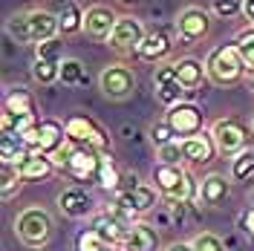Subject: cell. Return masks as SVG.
<instances>
[{"mask_svg":"<svg viewBox=\"0 0 254 251\" xmlns=\"http://www.w3.org/2000/svg\"><path fill=\"white\" fill-rule=\"evenodd\" d=\"M58 29H61V23H58V15H49V12H26V15H15L9 17V23H6V32H9V38L17 41V44H44V41H52V38H58Z\"/></svg>","mask_w":254,"mask_h":251,"instance_id":"1","label":"cell"},{"mask_svg":"<svg viewBox=\"0 0 254 251\" xmlns=\"http://www.w3.org/2000/svg\"><path fill=\"white\" fill-rule=\"evenodd\" d=\"M205 72L214 84L228 87V84H237L246 75V61L240 58L234 44H222V47L211 49V55H208V61H205Z\"/></svg>","mask_w":254,"mask_h":251,"instance_id":"2","label":"cell"},{"mask_svg":"<svg viewBox=\"0 0 254 251\" xmlns=\"http://www.w3.org/2000/svg\"><path fill=\"white\" fill-rule=\"evenodd\" d=\"M15 234L20 237L26 246L41 249L49 240V234H52V220H49V214L44 208H26V211L15 220Z\"/></svg>","mask_w":254,"mask_h":251,"instance_id":"3","label":"cell"},{"mask_svg":"<svg viewBox=\"0 0 254 251\" xmlns=\"http://www.w3.org/2000/svg\"><path fill=\"white\" fill-rule=\"evenodd\" d=\"M153 182H156V188L162 190L168 199L185 202V199L193 196V179H190L179 165H156V168H153Z\"/></svg>","mask_w":254,"mask_h":251,"instance_id":"4","label":"cell"},{"mask_svg":"<svg viewBox=\"0 0 254 251\" xmlns=\"http://www.w3.org/2000/svg\"><path fill=\"white\" fill-rule=\"evenodd\" d=\"M211 136L222 156H240L249 144V127L240 119H220L211 130Z\"/></svg>","mask_w":254,"mask_h":251,"instance_id":"5","label":"cell"},{"mask_svg":"<svg viewBox=\"0 0 254 251\" xmlns=\"http://www.w3.org/2000/svg\"><path fill=\"white\" fill-rule=\"evenodd\" d=\"M66 139L72 141V144L95 147L98 153H107V150H110L107 133L95 125L90 116H72V119H66Z\"/></svg>","mask_w":254,"mask_h":251,"instance_id":"6","label":"cell"},{"mask_svg":"<svg viewBox=\"0 0 254 251\" xmlns=\"http://www.w3.org/2000/svg\"><path fill=\"white\" fill-rule=\"evenodd\" d=\"M101 159H104V153H98L95 147H87V144H72V156H69V162H66V173H69V176H75L78 182L98 179Z\"/></svg>","mask_w":254,"mask_h":251,"instance_id":"7","label":"cell"},{"mask_svg":"<svg viewBox=\"0 0 254 251\" xmlns=\"http://www.w3.org/2000/svg\"><path fill=\"white\" fill-rule=\"evenodd\" d=\"M165 122L174 127V133L176 136H182V139H190V136L202 133V110H199L196 104H188V101H182V104L171 107Z\"/></svg>","mask_w":254,"mask_h":251,"instance_id":"8","label":"cell"},{"mask_svg":"<svg viewBox=\"0 0 254 251\" xmlns=\"http://www.w3.org/2000/svg\"><path fill=\"white\" fill-rule=\"evenodd\" d=\"M90 228H93L95 234L104 240V243H113V246H122V249H125L127 237H130V228H133V222L116 217L113 211H101V214H95V217H93Z\"/></svg>","mask_w":254,"mask_h":251,"instance_id":"9","label":"cell"},{"mask_svg":"<svg viewBox=\"0 0 254 251\" xmlns=\"http://www.w3.org/2000/svg\"><path fill=\"white\" fill-rule=\"evenodd\" d=\"M153 90H156V98L171 110L176 104H182V93L185 87L179 84V75H176V66L168 63V66H159L153 72Z\"/></svg>","mask_w":254,"mask_h":251,"instance_id":"10","label":"cell"},{"mask_svg":"<svg viewBox=\"0 0 254 251\" xmlns=\"http://www.w3.org/2000/svg\"><path fill=\"white\" fill-rule=\"evenodd\" d=\"M98 81H101V90H104L107 98H127V95L136 90V75H133V69L119 66V63L107 66Z\"/></svg>","mask_w":254,"mask_h":251,"instance_id":"11","label":"cell"},{"mask_svg":"<svg viewBox=\"0 0 254 251\" xmlns=\"http://www.w3.org/2000/svg\"><path fill=\"white\" fill-rule=\"evenodd\" d=\"M66 127H61L55 119H44L38 122V144L32 153H44V156H52L55 150H61L66 144Z\"/></svg>","mask_w":254,"mask_h":251,"instance_id":"12","label":"cell"},{"mask_svg":"<svg viewBox=\"0 0 254 251\" xmlns=\"http://www.w3.org/2000/svg\"><path fill=\"white\" fill-rule=\"evenodd\" d=\"M116 23H119V17L113 15L107 6H93V9H87V15H84V29H87V35L95 38V41H110Z\"/></svg>","mask_w":254,"mask_h":251,"instance_id":"13","label":"cell"},{"mask_svg":"<svg viewBox=\"0 0 254 251\" xmlns=\"http://www.w3.org/2000/svg\"><path fill=\"white\" fill-rule=\"evenodd\" d=\"M144 41V29L136 17H119L116 29L110 35V47L116 49H139V44Z\"/></svg>","mask_w":254,"mask_h":251,"instance_id":"14","label":"cell"},{"mask_svg":"<svg viewBox=\"0 0 254 251\" xmlns=\"http://www.w3.org/2000/svg\"><path fill=\"white\" fill-rule=\"evenodd\" d=\"M58 208H61V214H66V217L81 220V217H87L93 211V196L84 188H69L58 196Z\"/></svg>","mask_w":254,"mask_h":251,"instance_id":"15","label":"cell"},{"mask_svg":"<svg viewBox=\"0 0 254 251\" xmlns=\"http://www.w3.org/2000/svg\"><path fill=\"white\" fill-rule=\"evenodd\" d=\"M214 150H217V144H214V136H211V133H196V136H190V139H182V153H185V159L193 162V165L211 162Z\"/></svg>","mask_w":254,"mask_h":251,"instance_id":"16","label":"cell"},{"mask_svg":"<svg viewBox=\"0 0 254 251\" xmlns=\"http://www.w3.org/2000/svg\"><path fill=\"white\" fill-rule=\"evenodd\" d=\"M205 32H208V12L190 6V9H185V12L179 15V38H182L185 44L202 38Z\"/></svg>","mask_w":254,"mask_h":251,"instance_id":"17","label":"cell"},{"mask_svg":"<svg viewBox=\"0 0 254 251\" xmlns=\"http://www.w3.org/2000/svg\"><path fill=\"white\" fill-rule=\"evenodd\" d=\"M171 38H168V32H162V29H156V32H150V35H144V41L139 44V49H136V55L142 58V61H150V63H156V61H162L168 52H171Z\"/></svg>","mask_w":254,"mask_h":251,"instance_id":"18","label":"cell"},{"mask_svg":"<svg viewBox=\"0 0 254 251\" xmlns=\"http://www.w3.org/2000/svg\"><path fill=\"white\" fill-rule=\"evenodd\" d=\"M159 249V234L153 231V225L147 222H133L130 237L125 243V251H156Z\"/></svg>","mask_w":254,"mask_h":251,"instance_id":"19","label":"cell"},{"mask_svg":"<svg viewBox=\"0 0 254 251\" xmlns=\"http://www.w3.org/2000/svg\"><path fill=\"white\" fill-rule=\"evenodd\" d=\"M32 156V150L26 147V141L20 136H0V162L3 165H23Z\"/></svg>","mask_w":254,"mask_h":251,"instance_id":"20","label":"cell"},{"mask_svg":"<svg viewBox=\"0 0 254 251\" xmlns=\"http://www.w3.org/2000/svg\"><path fill=\"white\" fill-rule=\"evenodd\" d=\"M176 75H179V84L185 87V90H196L202 78H205V66L196 61V58H182V61H176Z\"/></svg>","mask_w":254,"mask_h":251,"instance_id":"21","label":"cell"},{"mask_svg":"<svg viewBox=\"0 0 254 251\" xmlns=\"http://www.w3.org/2000/svg\"><path fill=\"white\" fill-rule=\"evenodd\" d=\"M3 110L15 113V116H35V98H32V93L26 87H12L6 93Z\"/></svg>","mask_w":254,"mask_h":251,"instance_id":"22","label":"cell"},{"mask_svg":"<svg viewBox=\"0 0 254 251\" xmlns=\"http://www.w3.org/2000/svg\"><path fill=\"white\" fill-rule=\"evenodd\" d=\"M199 196H202L205 205H222L225 196H228V182H225V176H220V173L205 176L202 185H199Z\"/></svg>","mask_w":254,"mask_h":251,"instance_id":"23","label":"cell"},{"mask_svg":"<svg viewBox=\"0 0 254 251\" xmlns=\"http://www.w3.org/2000/svg\"><path fill=\"white\" fill-rule=\"evenodd\" d=\"M52 168H55V162L49 156L32 153V156L20 165V176H23V179H47L49 173H52Z\"/></svg>","mask_w":254,"mask_h":251,"instance_id":"24","label":"cell"},{"mask_svg":"<svg viewBox=\"0 0 254 251\" xmlns=\"http://www.w3.org/2000/svg\"><path fill=\"white\" fill-rule=\"evenodd\" d=\"M58 23H61L64 35H72V32H78L84 26V15H81V9L72 0H64L58 6Z\"/></svg>","mask_w":254,"mask_h":251,"instance_id":"25","label":"cell"},{"mask_svg":"<svg viewBox=\"0 0 254 251\" xmlns=\"http://www.w3.org/2000/svg\"><path fill=\"white\" fill-rule=\"evenodd\" d=\"M61 81L64 87H87L90 84V72H87V66L75 58H69V61L61 63Z\"/></svg>","mask_w":254,"mask_h":251,"instance_id":"26","label":"cell"},{"mask_svg":"<svg viewBox=\"0 0 254 251\" xmlns=\"http://www.w3.org/2000/svg\"><path fill=\"white\" fill-rule=\"evenodd\" d=\"M75 251H125V249L122 246H113V243H104L93 228H84L75 237Z\"/></svg>","mask_w":254,"mask_h":251,"instance_id":"27","label":"cell"},{"mask_svg":"<svg viewBox=\"0 0 254 251\" xmlns=\"http://www.w3.org/2000/svg\"><path fill=\"white\" fill-rule=\"evenodd\" d=\"M122 179H125V176L116 171V165L110 162V153H104V159H101V168H98V179H95V182H98L101 188L116 190V193H119V188H122Z\"/></svg>","mask_w":254,"mask_h":251,"instance_id":"28","label":"cell"},{"mask_svg":"<svg viewBox=\"0 0 254 251\" xmlns=\"http://www.w3.org/2000/svg\"><path fill=\"white\" fill-rule=\"evenodd\" d=\"M32 78L38 84L49 87L52 81H61V63H52V61H32Z\"/></svg>","mask_w":254,"mask_h":251,"instance_id":"29","label":"cell"},{"mask_svg":"<svg viewBox=\"0 0 254 251\" xmlns=\"http://www.w3.org/2000/svg\"><path fill=\"white\" fill-rule=\"evenodd\" d=\"M231 176H234L237 182H252L254 179V150H243V153L234 159Z\"/></svg>","mask_w":254,"mask_h":251,"instance_id":"30","label":"cell"},{"mask_svg":"<svg viewBox=\"0 0 254 251\" xmlns=\"http://www.w3.org/2000/svg\"><path fill=\"white\" fill-rule=\"evenodd\" d=\"M0 179H3V182H0V196L9 199V196L20 188V179H23V176H20V168H17V165H3V168H0Z\"/></svg>","mask_w":254,"mask_h":251,"instance_id":"31","label":"cell"},{"mask_svg":"<svg viewBox=\"0 0 254 251\" xmlns=\"http://www.w3.org/2000/svg\"><path fill=\"white\" fill-rule=\"evenodd\" d=\"M35 58L38 61H52V63H64V41L61 38H52L35 47Z\"/></svg>","mask_w":254,"mask_h":251,"instance_id":"32","label":"cell"},{"mask_svg":"<svg viewBox=\"0 0 254 251\" xmlns=\"http://www.w3.org/2000/svg\"><path fill=\"white\" fill-rule=\"evenodd\" d=\"M234 47H237L240 58L246 61V69L254 66V29H243L237 35V41H234Z\"/></svg>","mask_w":254,"mask_h":251,"instance_id":"33","label":"cell"},{"mask_svg":"<svg viewBox=\"0 0 254 251\" xmlns=\"http://www.w3.org/2000/svg\"><path fill=\"white\" fill-rule=\"evenodd\" d=\"M150 139H153L156 147H165V144L176 141V133H174V127L168 125V122H156V125L150 127Z\"/></svg>","mask_w":254,"mask_h":251,"instance_id":"34","label":"cell"},{"mask_svg":"<svg viewBox=\"0 0 254 251\" xmlns=\"http://www.w3.org/2000/svg\"><path fill=\"white\" fill-rule=\"evenodd\" d=\"M179 159H185L182 153V141L176 139L165 147H159V165H179Z\"/></svg>","mask_w":254,"mask_h":251,"instance_id":"35","label":"cell"},{"mask_svg":"<svg viewBox=\"0 0 254 251\" xmlns=\"http://www.w3.org/2000/svg\"><path fill=\"white\" fill-rule=\"evenodd\" d=\"M211 9L220 17H234L243 12V3L240 0H211Z\"/></svg>","mask_w":254,"mask_h":251,"instance_id":"36","label":"cell"},{"mask_svg":"<svg viewBox=\"0 0 254 251\" xmlns=\"http://www.w3.org/2000/svg\"><path fill=\"white\" fill-rule=\"evenodd\" d=\"M190 246H193L196 251H225L222 249V240L220 237H214V234H199Z\"/></svg>","mask_w":254,"mask_h":251,"instance_id":"37","label":"cell"},{"mask_svg":"<svg viewBox=\"0 0 254 251\" xmlns=\"http://www.w3.org/2000/svg\"><path fill=\"white\" fill-rule=\"evenodd\" d=\"M243 231H246V234H252V240H254V208L243 214Z\"/></svg>","mask_w":254,"mask_h":251,"instance_id":"38","label":"cell"},{"mask_svg":"<svg viewBox=\"0 0 254 251\" xmlns=\"http://www.w3.org/2000/svg\"><path fill=\"white\" fill-rule=\"evenodd\" d=\"M243 15L254 23V0H246V3H243Z\"/></svg>","mask_w":254,"mask_h":251,"instance_id":"39","label":"cell"},{"mask_svg":"<svg viewBox=\"0 0 254 251\" xmlns=\"http://www.w3.org/2000/svg\"><path fill=\"white\" fill-rule=\"evenodd\" d=\"M168 251H196V249H193V246H188V243H174Z\"/></svg>","mask_w":254,"mask_h":251,"instance_id":"40","label":"cell"},{"mask_svg":"<svg viewBox=\"0 0 254 251\" xmlns=\"http://www.w3.org/2000/svg\"><path fill=\"white\" fill-rule=\"evenodd\" d=\"M246 78H249V84H252V90H254V66H249V69H246Z\"/></svg>","mask_w":254,"mask_h":251,"instance_id":"41","label":"cell"},{"mask_svg":"<svg viewBox=\"0 0 254 251\" xmlns=\"http://www.w3.org/2000/svg\"><path fill=\"white\" fill-rule=\"evenodd\" d=\"M122 3H136V0H122Z\"/></svg>","mask_w":254,"mask_h":251,"instance_id":"42","label":"cell"},{"mask_svg":"<svg viewBox=\"0 0 254 251\" xmlns=\"http://www.w3.org/2000/svg\"><path fill=\"white\" fill-rule=\"evenodd\" d=\"M252 205H254V190H252Z\"/></svg>","mask_w":254,"mask_h":251,"instance_id":"43","label":"cell"},{"mask_svg":"<svg viewBox=\"0 0 254 251\" xmlns=\"http://www.w3.org/2000/svg\"><path fill=\"white\" fill-rule=\"evenodd\" d=\"M240 3H246V0H240Z\"/></svg>","mask_w":254,"mask_h":251,"instance_id":"44","label":"cell"},{"mask_svg":"<svg viewBox=\"0 0 254 251\" xmlns=\"http://www.w3.org/2000/svg\"><path fill=\"white\" fill-rule=\"evenodd\" d=\"M252 127H254V122H252Z\"/></svg>","mask_w":254,"mask_h":251,"instance_id":"45","label":"cell"}]
</instances>
